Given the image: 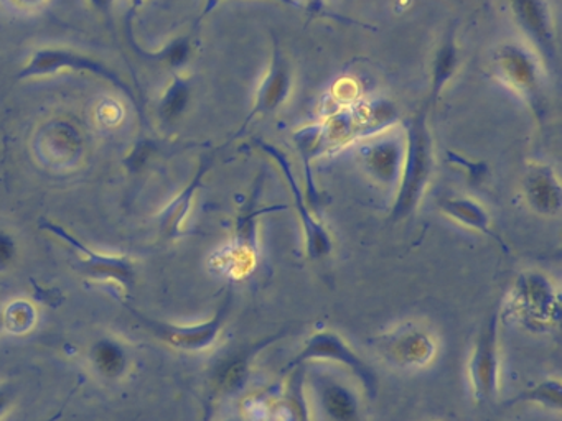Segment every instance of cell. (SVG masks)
<instances>
[{
    "label": "cell",
    "mask_w": 562,
    "mask_h": 421,
    "mask_svg": "<svg viewBox=\"0 0 562 421\" xmlns=\"http://www.w3.org/2000/svg\"><path fill=\"white\" fill-rule=\"evenodd\" d=\"M500 317L512 318L526 330L548 333L561 321V294L551 276L539 270H526L513 282L509 300Z\"/></svg>",
    "instance_id": "3957f363"
},
{
    "label": "cell",
    "mask_w": 562,
    "mask_h": 421,
    "mask_svg": "<svg viewBox=\"0 0 562 421\" xmlns=\"http://www.w3.org/2000/svg\"><path fill=\"white\" fill-rule=\"evenodd\" d=\"M513 21L538 53L546 70H558V35L549 0H506Z\"/></svg>",
    "instance_id": "4fadbf2b"
},
{
    "label": "cell",
    "mask_w": 562,
    "mask_h": 421,
    "mask_svg": "<svg viewBox=\"0 0 562 421\" xmlns=\"http://www.w3.org/2000/svg\"><path fill=\"white\" fill-rule=\"evenodd\" d=\"M317 405L329 421L363 420L362 401L349 385L327 375H316L311 381Z\"/></svg>",
    "instance_id": "e0dca14e"
},
{
    "label": "cell",
    "mask_w": 562,
    "mask_h": 421,
    "mask_svg": "<svg viewBox=\"0 0 562 421\" xmlns=\"http://www.w3.org/2000/svg\"><path fill=\"white\" fill-rule=\"evenodd\" d=\"M61 72H85L99 76V78L108 79L112 86H115L119 91L124 92L136 104L140 115L144 117L143 109H140L139 101H137L133 89L119 78L114 70H111L108 64L88 57V54L72 50V48L41 47L38 50L32 51L30 58L22 67L17 78H45V76L58 75Z\"/></svg>",
    "instance_id": "5b68a950"
},
{
    "label": "cell",
    "mask_w": 562,
    "mask_h": 421,
    "mask_svg": "<svg viewBox=\"0 0 562 421\" xmlns=\"http://www.w3.org/2000/svg\"><path fill=\"white\" fill-rule=\"evenodd\" d=\"M429 111V106L424 102L423 108L414 112L413 117L407 119L404 125L406 157H404L403 173H401L400 185L394 191L390 214V221L394 224L406 221L416 213L436 170Z\"/></svg>",
    "instance_id": "6da1fadb"
},
{
    "label": "cell",
    "mask_w": 562,
    "mask_h": 421,
    "mask_svg": "<svg viewBox=\"0 0 562 421\" xmlns=\"http://www.w3.org/2000/svg\"><path fill=\"white\" fill-rule=\"evenodd\" d=\"M4 330V326H2V317H0V331Z\"/></svg>",
    "instance_id": "d590c367"
},
{
    "label": "cell",
    "mask_w": 562,
    "mask_h": 421,
    "mask_svg": "<svg viewBox=\"0 0 562 421\" xmlns=\"http://www.w3.org/2000/svg\"><path fill=\"white\" fill-rule=\"evenodd\" d=\"M17 256V243L11 234L0 231V270L8 269Z\"/></svg>",
    "instance_id": "83f0119b"
},
{
    "label": "cell",
    "mask_w": 562,
    "mask_h": 421,
    "mask_svg": "<svg viewBox=\"0 0 562 421\" xmlns=\"http://www.w3.org/2000/svg\"><path fill=\"white\" fill-rule=\"evenodd\" d=\"M307 11L311 14H323L326 11V0H305Z\"/></svg>",
    "instance_id": "d6a6232c"
},
{
    "label": "cell",
    "mask_w": 562,
    "mask_h": 421,
    "mask_svg": "<svg viewBox=\"0 0 562 421\" xmlns=\"http://www.w3.org/2000/svg\"><path fill=\"white\" fill-rule=\"evenodd\" d=\"M88 2L93 9L101 12V14H111L112 4H114V0H88Z\"/></svg>",
    "instance_id": "1f68e13d"
},
{
    "label": "cell",
    "mask_w": 562,
    "mask_h": 421,
    "mask_svg": "<svg viewBox=\"0 0 562 421\" xmlns=\"http://www.w3.org/2000/svg\"><path fill=\"white\" fill-rule=\"evenodd\" d=\"M233 304L234 292L230 287L210 320L204 321V323L188 324V326L152 320V318H147L146 314L139 313V311L133 310V308H130V310L131 313L136 314L143 321L144 326L157 339L162 340L167 346L173 347V349L185 350V352H201V350L210 349L217 343L221 333H223L228 318H230L231 310H233Z\"/></svg>",
    "instance_id": "52a82bcc"
},
{
    "label": "cell",
    "mask_w": 562,
    "mask_h": 421,
    "mask_svg": "<svg viewBox=\"0 0 562 421\" xmlns=\"http://www.w3.org/2000/svg\"><path fill=\"white\" fill-rule=\"evenodd\" d=\"M459 63H461V54H459L455 28L452 27L433 53L432 67H430L429 96H427L426 101L430 109L436 106V102L444 92L445 86L454 78L459 70Z\"/></svg>",
    "instance_id": "44dd1931"
},
{
    "label": "cell",
    "mask_w": 562,
    "mask_h": 421,
    "mask_svg": "<svg viewBox=\"0 0 562 421\" xmlns=\"http://www.w3.org/2000/svg\"><path fill=\"white\" fill-rule=\"evenodd\" d=\"M93 368L105 379H121L130 368L127 352L118 340L102 337L91 347Z\"/></svg>",
    "instance_id": "7402d4cb"
},
{
    "label": "cell",
    "mask_w": 562,
    "mask_h": 421,
    "mask_svg": "<svg viewBox=\"0 0 562 421\" xmlns=\"http://www.w3.org/2000/svg\"><path fill=\"white\" fill-rule=\"evenodd\" d=\"M493 67L500 82L528 104L542 127L551 114V99L549 73L538 53L522 41H505L494 50Z\"/></svg>",
    "instance_id": "7a4b0ae2"
},
{
    "label": "cell",
    "mask_w": 562,
    "mask_h": 421,
    "mask_svg": "<svg viewBox=\"0 0 562 421\" xmlns=\"http://www.w3.org/2000/svg\"><path fill=\"white\" fill-rule=\"evenodd\" d=\"M0 317H2L4 330L14 334L28 333V331L34 330L35 323H37V310H35L34 305L24 300L9 304L5 310L0 313Z\"/></svg>",
    "instance_id": "484cf974"
},
{
    "label": "cell",
    "mask_w": 562,
    "mask_h": 421,
    "mask_svg": "<svg viewBox=\"0 0 562 421\" xmlns=\"http://www.w3.org/2000/svg\"><path fill=\"white\" fill-rule=\"evenodd\" d=\"M307 366H298L288 372L284 387L272 397L269 417L272 421H310V407L305 395Z\"/></svg>",
    "instance_id": "ac0fdd59"
},
{
    "label": "cell",
    "mask_w": 562,
    "mask_h": 421,
    "mask_svg": "<svg viewBox=\"0 0 562 421\" xmlns=\"http://www.w3.org/2000/svg\"><path fill=\"white\" fill-rule=\"evenodd\" d=\"M228 421H252V420H247L246 417H241V418H233V420H228Z\"/></svg>",
    "instance_id": "e575fe53"
},
{
    "label": "cell",
    "mask_w": 562,
    "mask_h": 421,
    "mask_svg": "<svg viewBox=\"0 0 562 421\" xmlns=\"http://www.w3.org/2000/svg\"><path fill=\"white\" fill-rule=\"evenodd\" d=\"M294 88V72H292L291 61L288 54L282 51L281 45L274 38L272 44L271 63L268 72L256 91L255 104L252 112L247 114L243 127L237 132L236 137L243 135L244 128L252 124L259 115H269L278 112L282 106L291 98Z\"/></svg>",
    "instance_id": "9a60e30c"
},
{
    "label": "cell",
    "mask_w": 562,
    "mask_h": 421,
    "mask_svg": "<svg viewBox=\"0 0 562 421\" xmlns=\"http://www.w3.org/2000/svg\"><path fill=\"white\" fill-rule=\"evenodd\" d=\"M535 404L548 408V410H562V384L559 379H545L539 384L520 392L515 398L509 400V405Z\"/></svg>",
    "instance_id": "cb8c5ba5"
},
{
    "label": "cell",
    "mask_w": 562,
    "mask_h": 421,
    "mask_svg": "<svg viewBox=\"0 0 562 421\" xmlns=\"http://www.w3.org/2000/svg\"><path fill=\"white\" fill-rule=\"evenodd\" d=\"M154 144L150 143V140H147V138L146 140L137 143L126 159V165L130 166L131 172H139V170L146 165L147 159H149Z\"/></svg>",
    "instance_id": "4316f807"
},
{
    "label": "cell",
    "mask_w": 562,
    "mask_h": 421,
    "mask_svg": "<svg viewBox=\"0 0 562 421\" xmlns=\"http://www.w3.org/2000/svg\"><path fill=\"white\" fill-rule=\"evenodd\" d=\"M439 208L445 216L451 218L455 223L490 237L506 253L510 252L509 244L494 233L493 227H491L490 214L480 202L468 198V196H442L439 199Z\"/></svg>",
    "instance_id": "ffe728a7"
},
{
    "label": "cell",
    "mask_w": 562,
    "mask_h": 421,
    "mask_svg": "<svg viewBox=\"0 0 562 421\" xmlns=\"http://www.w3.org/2000/svg\"><path fill=\"white\" fill-rule=\"evenodd\" d=\"M372 346L387 364L403 371L426 369L439 350L432 331L411 321L375 337Z\"/></svg>",
    "instance_id": "30bf717a"
},
{
    "label": "cell",
    "mask_w": 562,
    "mask_h": 421,
    "mask_svg": "<svg viewBox=\"0 0 562 421\" xmlns=\"http://www.w3.org/2000/svg\"><path fill=\"white\" fill-rule=\"evenodd\" d=\"M523 196L529 209L539 216L554 218L561 214V179L548 163H529L523 178Z\"/></svg>",
    "instance_id": "2e32d148"
},
{
    "label": "cell",
    "mask_w": 562,
    "mask_h": 421,
    "mask_svg": "<svg viewBox=\"0 0 562 421\" xmlns=\"http://www.w3.org/2000/svg\"><path fill=\"white\" fill-rule=\"evenodd\" d=\"M265 188V173L258 176L252 193L247 196L246 202L237 213L236 223H234V239L230 249L224 252L227 256L228 269L231 275L244 276L255 270L259 259V224L265 214L274 213L279 209H285V206H261V193Z\"/></svg>",
    "instance_id": "8992f818"
},
{
    "label": "cell",
    "mask_w": 562,
    "mask_h": 421,
    "mask_svg": "<svg viewBox=\"0 0 562 421\" xmlns=\"http://www.w3.org/2000/svg\"><path fill=\"white\" fill-rule=\"evenodd\" d=\"M356 146V159L362 163L366 175L378 185L396 191L403 173L406 157V131L393 125L387 131L362 138Z\"/></svg>",
    "instance_id": "8fae6325"
},
{
    "label": "cell",
    "mask_w": 562,
    "mask_h": 421,
    "mask_svg": "<svg viewBox=\"0 0 562 421\" xmlns=\"http://www.w3.org/2000/svg\"><path fill=\"white\" fill-rule=\"evenodd\" d=\"M40 230L48 231L58 239L73 247L82 259L80 263H82L83 270L91 278L114 280L127 292L133 290L134 284H136V272H134L133 262L127 257L106 256V253L96 252L91 247L72 236L65 227L51 223V221L40 220Z\"/></svg>",
    "instance_id": "5bb4252c"
},
{
    "label": "cell",
    "mask_w": 562,
    "mask_h": 421,
    "mask_svg": "<svg viewBox=\"0 0 562 421\" xmlns=\"http://www.w3.org/2000/svg\"><path fill=\"white\" fill-rule=\"evenodd\" d=\"M131 2H133V9L134 11H136V9H139L140 5L144 4V0H131Z\"/></svg>",
    "instance_id": "836d02e7"
},
{
    "label": "cell",
    "mask_w": 562,
    "mask_h": 421,
    "mask_svg": "<svg viewBox=\"0 0 562 421\" xmlns=\"http://www.w3.org/2000/svg\"><path fill=\"white\" fill-rule=\"evenodd\" d=\"M127 38H130V44L134 51L143 54L147 60L162 61V63L169 64L173 70H180V67L188 61V58H191L192 54V44L191 38L188 37L175 38V40L170 41V44H167L162 50L156 51V53H150V51H147L146 53V51H143V48L139 47L136 38L131 35V32L130 35H127Z\"/></svg>",
    "instance_id": "d4e9b609"
},
{
    "label": "cell",
    "mask_w": 562,
    "mask_h": 421,
    "mask_svg": "<svg viewBox=\"0 0 562 421\" xmlns=\"http://www.w3.org/2000/svg\"><path fill=\"white\" fill-rule=\"evenodd\" d=\"M50 0H0V4L19 14H35L41 11Z\"/></svg>",
    "instance_id": "f1b7e54d"
},
{
    "label": "cell",
    "mask_w": 562,
    "mask_h": 421,
    "mask_svg": "<svg viewBox=\"0 0 562 421\" xmlns=\"http://www.w3.org/2000/svg\"><path fill=\"white\" fill-rule=\"evenodd\" d=\"M314 361H327L342 366L346 371L352 372L353 377L362 384L363 391L371 400L377 398L378 391H380V377H378L377 371L337 331L330 330V327L314 331L282 372L288 374L292 369L307 366L308 362Z\"/></svg>",
    "instance_id": "277c9868"
},
{
    "label": "cell",
    "mask_w": 562,
    "mask_h": 421,
    "mask_svg": "<svg viewBox=\"0 0 562 421\" xmlns=\"http://www.w3.org/2000/svg\"><path fill=\"white\" fill-rule=\"evenodd\" d=\"M12 404V394L8 387L0 385V418L4 417Z\"/></svg>",
    "instance_id": "f546056e"
},
{
    "label": "cell",
    "mask_w": 562,
    "mask_h": 421,
    "mask_svg": "<svg viewBox=\"0 0 562 421\" xmlns=\"http://www.w3.org/2000/svg\"><path fill=\"white\" fill-rule=\"evenodd\" d=\"M253 147L266 153L281 169L282 175H284L285 182H288L292 198H294L295 213H297L298 221H301L302 234H304V250L307 259L310 262H319V260L332 256V236H330L326 224L316 216L314 209L307 205L304 189H302L297 178H295L294 169H292L288 156L279 147L266 143L262 138H253Z\"/></svg>",
    "instance_id": "ba28073f"
},
{
    "label": "cell",
    "mask_w": 562,
    "mask_h": 421,
    "mask_svg": "<svg viewBox=\"0 0 562 421\" xmlns=\"http://www.w3.org/2000/svg\"><path fill=\"white\" fill-rule=\"evenodd\" d=\"M291 333V327H282L278 333L269 334L261 339L224 350L210 369V391L213 397H231L237 394L246 385L255 359L262 350L284 339Z\"/></svg>",
    "instance_id": "7c38bea8"
},
{
    "label": "cell",
    "mask_w": 562,
    "mask_h": 421,
    "mask_svg": "<svg viewBox=\"0 0 562 421\" xmlns=\"http://www.w3.org/2000/svg\"><path fill=\"white\" fill-rule=\"evenodd\" d=\"M218 2H221V0H207V8H205L204 15H207L208 12L213 11V9L217 8ZM276 2H279V4L282 5H289V8L302 9V4L298 2V0H276Z\"/></svg>",
    "instance_id": "4dcf8cb0"
},
{
    "label": "cell",
    "mask_w": 562,
    "mask_h": 421,
    "mask_svg": "<svg viewBox=\"0 0 562 421\" xmlns=\"http://www.w3.org/2000/svg\"><path fill=\"white\" fill-rule=\"evenodd\" d=\"M500 310H493L478 330L468 359V382L478 405L493 404L500 394Z\"/></svg>",
    "instance_id": "9c48e42d"
},
{
    "label": "cell",
    "mask_w": 562,
    "mask_h": 421,
    "mask_svg": "<svg viewBox=\"0 0 562 421\" xmlns=\"http://www.w3.org/2000/svg\"><path fill=\"white\" fill-rule=\"evenodd\" d=\"M213 166V157L207 156L201 159L194 178L183 188L179 196L172 199L160 213V231L167 237L183 236V227H185L188 216H191L192 208H194L195 196L198 189L204 185V178Z\"/></svg>",
    "instance_id": "d6986e66"
},
{
    "label": "cell",
    "mask_w": 562,
    "mask_h": 421,
    "mask_svg": "<svg viewBox=\"0 0 562 421\" xmlns=\"http://www.w3.org/2000/svg\"><path fill=\"white\" fill-rule=\"evenodd\" d=\"M192 88L191 82L185 76L175 75L170 79L169 86L163 91L162 98L159 102V115L167 124H172L176 119L182 117L183 112L186 111L191 104Z\"/></svg>",
    "instance_id": "603a6c76"
}]
</instances>
